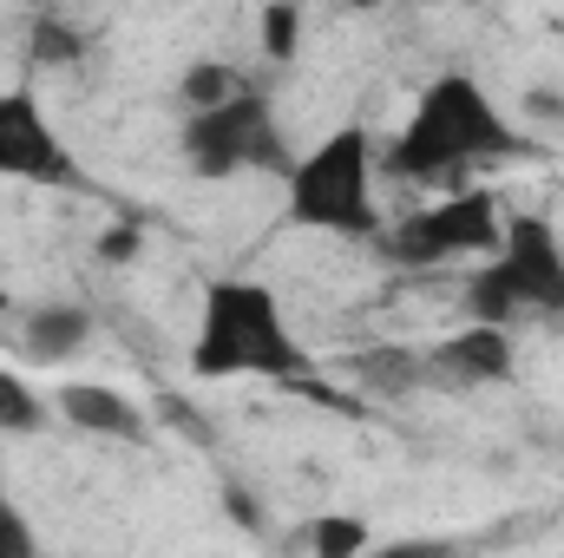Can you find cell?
I'll return each instance as SVG.
<instances>
[{
	"label": "cell",
	"mask_w": 564,
	"mask_h": 558,
	"mask_svg": "<svg viewBox=\"0 0 564 558\" xmlns=\"http://www.w3.org/2000/svg\"><path fill=\"white\" fill-rule=\"evenodd\" d=\"M525 151L532 139L506 119V106L473 73H440L388 144V171L408 184H440L466 164H512Z\"/></svg>",
	"instance_id": "cell-1"
},
{
	"label": "cell",
	"mask_w": 564,
	"mask_h": 558,
	"mask_svg": "<svg viewBox=\"0 0 564 558\" xmlns=\"http://www.w3.org/2000/svg\"><path fill=\"white\" fill-rule=\"evenodd\" d=\"M308 348L295 342L282 296L257 277H217L204 289L197 335H191V375L204 382H295L308 375Z\"/></svg>",
	"instance_id": "cell-2"
},
{
	"label": "cell",
	"mask_w": 564,
	"mask_h": 558,
	"mask_svg": "<svg viewBox=\"0 0 564 558\" xmlns=\"http://www.w3.org/2000/svg\"><path fill=\"white\" fill-rule=\"evenodd\" d=\"M375 164H381V144L368 126L322 132L308 151H295L282 178V217L322 237H381L388 217L375 204Z\"/></svg>",
	"instance_id": "cell-3"
},
{
	"label": "cell",
	"mask_w": 564,
	"mask_h": 558,
	"mask_svg": "<svg viewBox=\"0 0 564 558\" xmlns=\"http://www.w3.org/2000/svg\"><path fill=\"white\" fill-rule=\"evenodd\" d=\"M519 315L564 322V237L539 211H512L499 250L466 277V322L512 329Z\"/></svg>",
	"instance_id": "cell-4"
},
{
	"label": "cell",
	"mask_w": 564,
	"mask_h": 558,
	"mask_svg": "<svg viewBox=\"0 0 564 558\" xmlns=\"http://www.w3.org/2000/svg\"><path fill=\"white\" fill-rule=\"evenodd\" d=\"M177 151H184L191 178H204V184H230V178H250V171L289 178V164H295V144L276 126V106L257 86L243 99L217 106V112H191L177 126Z\"/></svg>",
	"instance_id": "cell-5"
},
{
	"label": "cell",
	"mask_w": 564,
	"mask_h": 558,
	"mask_svg": "<svg viewBox=\"0 0 564 558\" xmlns=\"http://www.w3.org/2000/svg\"><path fill=\"white\" fill-rule=\"evenodd\" d=\"M499 237H506V211L486 191H459V197H440L426 211H408L401 224H388L381 250L408 270H426V264H453V257H492Z\"/></svg>",
	"instance_id": "cell-6"
},
{
	"label": "cell",
	"mask_w": 564,
	"mask_h": 558,
	"mask_svg": "<svg viewBox=\"0 0 564 558\" xmlns=\"http://www.w3.org/2000/svg\"><path fill=\"white\" fill-rule=\"evenodd\" d=\"M0 178H13V184H46V191L79 184L59 126L46 119L40 93H26V86H7V93H0Z\"/></svg>",
	"instance_id": "cell-7"
},
{
	"label": "cell",
	"mask_w": 564,
	"mask_h": 558,
	"mask_svg": "<svg viewBox=\"0 0 564 558\" xmlns=\"http://www.w3.org/2000/svg\"><path fill=\"white\" fill-rule=\"evenodd\" d=\"M59 415H66L73 433H93V440H126V447L151 440L144 401H132L126 388H106V382H66L59 388Z\"/></svg>",
	"instance_id": "cell-8"
},
{
	"label": "cell",
	"mask_w": 564,
	"mask_h": 558,
	"mask_svg": "<svg viewBox=\"0 0 564 558\" xmlns=\"http://www.w3.org/2000/svg\"><path fill=\"white\" fill-rule=\"evenodd\" d=\"M433 375L446 382H512L519 375V348H512V329H486V322H459L433 355Z\"/></svg>",
	"instance_id": "cell-9"
},
{
	"label": "cell",
	"mask_w": 564,
	"mask_h": 558,
	"mask_svg": "<svg viewBox=\"0 0 564 558\" xmlns=\"http://www.w3.org/2000/svg\"><path fill=\"white\" fill-rule=\"evenodd\" d=\"M86 342H93V315H86L79 302H40V309L20 315V348H26V362L59 368V362H73V355H86Z\"/></svg>",
	"instance_id": "cell-10"
},
{
	"label": "cell",
	"mask_w": 564,
	"mask_h": 558,
	"mask_svg": "<svg viewBox=\"0 0 564 558\" xmlns=\"http://www.w3.org/2000/svg\"><path fill=\"white\" fill-rule=\"evenodd\" d=\"M348 375L368 388V395H388V401H401V395H414V388H426L433 382V368H421V355L414 348H361L355 362H348Z\"/></svg>",
	"instance_id": "cell-11"
},
{
	"label": "cell",
	"mask_w": 564,
	"mask_h": 558,
	"mask_svg": "<svg viewBox=\"0 0 564 558\" xmlns=\"http://www.w3.org/2000/svg\"><path fill=\"white\" fill-rule=\"evenodd\" d=\"M250 93V79L230 66V60H217V53H204V60H191L184 73H177V106H184V119L191 112H217V106H230V99H243Z\"/></svg>",
	"instance_id": "cell-12"
},
{
	"label": "cell",
	"mask_w": 564,
	"mask_h": 558,
	"mask_svg": "<svg viewBox=\"0 0 564 558\" xmlns=\"http://www.w3.org/2000/svg\"><path fill=\"white\" fill-rule=\"evenodd\" d=\"M40 427H46V395L26 375L0 368V433H40Z\"/></svg>",
	"instance_id": "cell-13"
},
{
	"label": "cell",
	"mask_w": 564,
	"mask_h": 558,
	"mask_svg": "<svg viewBox=\"0 0 564 558\" xmlns=\"http://www.w3.org/2000/svg\"><path fill=\"white\" fill-rule=\"evenodd\" d=\"M308 552L315 558H368V519L355 513H328L308 526Z\"/></svg>",
	"instance_id": "cell-14"
},
{
	"label": "cell",
	"mask_w": 564,
	"mask_h": 558,
	"mask_svg": "<svg viewBox=\"0 0 564 558\" xmlns=\"http://www.w3.org/2000/svg\"><path fill=\"white\" fill-rule=\"evenodd\" d=\"M257 33H263V53L270 60H295V46H302V7L295 0H270L257 13Z\"/></svg>",
	"instance_id": "cell-15"
},
{
	"label": "cell",
	"mask_w": 564,
	"mask_h": 558,
	"mask_svg": "<svg viewBox=\"0 0 564 558\" xmlns=\"http://www.w3.org/2000/svg\"><path fill=\"white\" fill-rule=\"evenodd\" d=\"M0 558H40V526L13 493H0Z\"/></svg>",
	"instance_id": "cell-16"
},
{
	"label": "cell",
	"mask_w": 564,
	"mask_h": 558,
	"mask_svg": "<svg viewBox=\"0 0 564 558\" xmlns=\"http://www.w3.org/2000/svg\"><path fill=\"white\" fill-rule=\"evenodd\" d=\"M33 60H40V66L79 60V26H66V20H33Z\"/></svg>",
	"instance_id": "cell-17"
},
{
	"label": "cell",
	"mask_w": 564,
	"mask_h": 558,
	"mask_svg": "<svg viewBox=\"0 0 564 558\" xmlns=\"http://www.w3.org/2000/svg\"><path fill=\"white\" fill-rule=\"evenodd\" d=\"M144 250V230L139 224H112L106 237H99V264H132Z\"/></svg>",
	"instance_id": "cell-18"
},
{
	"label": "cell",
	"mask_w": 564,
	"mask_h": 558,
	"mask_svg": "<svg viewBox=\"0 0 564 558\" xmlns=\"http://www.w3.org/2000/svg\"><path fill=\"white\" fill-rule=\"evenodd\" d=\"M375 558H453V546H440V539H421V546H388V552Z\"/></svg>",
	"instance_id": "cell-19"
},
{
	"label": "cell",
	"mask_w": 564,
	"mask_h": 558,
	"mask_svg": "<svg viewBox=\"0 0 564 558\" xmlns=\"http://www.w3.org/2000/svg\"><path fill=\"white\" fill-rule=\"evenodd\" d=\"M7 302H13V296H7V277H0V315H7Z\"/></svg>",
	"instance_id": "cell-20"
}]
</instances>
